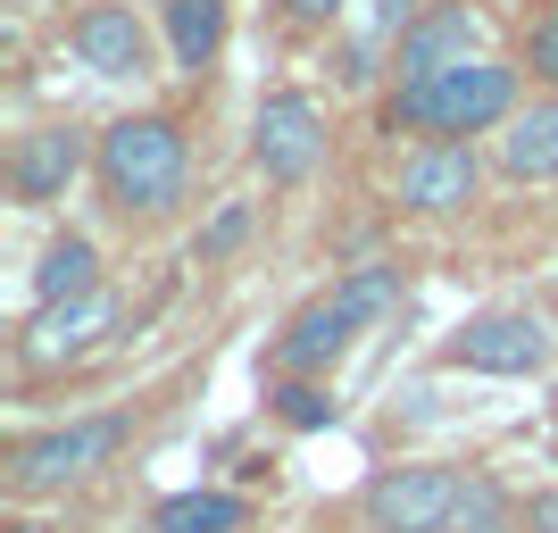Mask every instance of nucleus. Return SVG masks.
I'll use <instances>...</instances> for the list:
<instances>
[{"mask_svg": "<svg viewBox=\"0 0 558 533\" xmlns=\"http://www.w3.org/2000/svg\"><path fill=\"white\" fill-rule=\"evenodd\" d=\"M117 325V292L100 283V292H84V301H50L43 317L25 325V367H68V359H93L100 342H109Z\"/></svg>", "mask_w": 558, "mask_h": 533, "instance_id": "obj_8", "label": "nucleus"}, {"mask_svg": "<svg viewBox=\"0 0 558 533\" xmlns=\"http://www.w3.org/2000/svg\"><path fill=\"white\" fill-rule=\"evenodd\" d=\"M525 68H534V84L558 93V9H542V17L525 25Z\"/></svg>", "mask_w": 558, "mask_h": 533, "instance_id": "obj_19", "label": "nucleus"}, {"mask_svg": "<svg viewBox=\"0 0 558 533\" xmlns=\"http://www.w3.org/2000/svg\"><path fill=\"white\" fill-rule=\"evenodd\" d=\"M283 9H292V17H301V25H326L333 9H342V0H283Z\"/></svg>", "mask_w": 558, "mask_h": 533, "instance_id": "obj_22", "label": "nucleus"}, {"mask_svg": "<svg viewBox=\"0 0 558 533\" xmlns=\"http://www.w3.org/2000/svg\"><path fill=\"white\" fill-rule=\"evenodd\" d=\"M251 509H242V492H175L150 509V533H242Z\"/></svg>", "mask_w": 558, "mask_h": 533, "instance_id": "obj_15", "label": "nucleus"}, {"mask_svg": "<svg viewBox=\"0 0 558 533\" xmlns=\"http://www.w3.org/2000/svg\"><path fill=\"white\" fill-rule=\"evenodd\" d=\"M509 525H525V509H509V492L492 475H466L459 509H450V533H509Z\"/></svg>", "mask_w": 558, "mask_h": 533, "instance_id": "obj_17", "label": "nucleus"}, {"mask_svg": "<svg viewBox=\"0 0 558 533\" xmlns=\"http://www.w3.org/2000/svg\"><path fill=\"white\" fill-rule=\"evenodd\" d=\"M500 175L517 184H550L558 175V100H534L500 125Z\"/></svg>", "mask_w": 558, "mask_h": 533, "instance_id": "obj_13", "label": "nucleus"}, {"mask_svg": "<svg viewBox=\"0 0 558 533\" xmlns=\"http://www.w3.org/2000/svg\"><path fill=\"white\" fill-rule=\"evenodd\" d=\"M442 367H475V375H534L550 367V325L534 308H484L442 342Z\"/></svg>", "mask_w": 558, "mask_h": 533, "instance_id": "obj_6", "label": "nucleus"}, {"mask_svg": "<svg viewBox=\"0 0 558 533\" xmlns=\"http://www.w3.org/2000/svg\"><path fill=\"white\" fill-rule=\"evenodd\" d=\"M276 409H283V425H301V434H308V425H333V400L317 392V384H283Z\"/></svg>", "mask_w": 558, "mask_h": 533, "instance_id": "obj_20", "label": "nucleus"}, {"mask_svg": "<svg viewBox=\"0 0 558 533\" xmlns=\"http://www.w3.org/2000/svg\"><path fill=\"white\" fill-rule=\"evenodd\" d=\"M84 292H100V251L84 242V233H59L43 251V267H34V301H84Z\"/></svg>", "mask_w": 558, "mask_h": 533, "instance_id": "obj_14", "label": "nucleus"}, {"mask_svg": "<svg viewBox=\"0 0 558 533\" xmlns=\"http://www.w3.org/2000/svg\"><path fill=\"white\" fill-rule=\"evenodd\" d=\"M75 167H84V134L75 125H34V134L9 142V192H17L25 209L59 201L75 184Z\"/></svg>", "mask_w": 558, "mask_h": 533, "instance_id": "obj_10", "label": "nucleus"}, {"mask_svg": "<svg viewBox=\"0 0 558 533\" xmlns=\"http://www.w3.org/2000/svg\"><path fill=\"white\" fill-rule=\"evenodd\" d=\"M93 167H100L109 209H125V217H159L167 201L184 192V134H175L167 117H117V125H100Z\"/></svg>", "mask_w": 558, "mask_h": 533, "instance_id": "obj_3", "label": "nucleus"}, {"mask_svg": "<svg viewBox=\"0 0 558 533\" xmlns=\"http://www.w3.org/2000/svg\"><path fill=\"white\" fill-rule=\"evenodd\" d=\"M217 43H226V0H167V50H175V68H209Z\"/></svg>", "mask_w": 558, "mask_h": 533, "instance_id": "obj_16", "label": "nucleus"}, {"mask_svg": "<svg viewBox=\"0 0 558 533\" xmlns=\"http://www.w3.org/2000/svg\"><path fill=\"white\" fill-rule=\"evenodd\" d=\"M475 184H484V167H475V150L466 142H417L409 159H400V209H417V217H450L475 201Z\"/></svg>", "mask_w": 558, "mask_h": 533, "instance_id": "obj_9", "label": "nucleus"}, {"mask_svg": "<svg viewBox=\"0 0 558 533\" xmlns=\"http://www.w3.org/2000/svg\"><path fill=\"white\" fill-rule=\"evenodd\" d=\"M9 533H43V525H9Z\"/></svg>", "mask_w": 558, "mask_h": 533, "instance_id": "obj_23", "label": "nucleus"}, {"mask_svg": "<svg viewBox=\"0 0 558 533\" xmlns=\"http://www.w3.org/2000/svg\"><path fill=\"white\" fill-rule=\"evenodd\" d=\"M525 533H558V484L525 500Z\"/></svg>", "mask_w": 558, "mask_h": 533, "instance_id": "obj_21", "label": "nucleus"}, {"mask_svg": "<svg viewBox=\"0 0 558 533\" xmlns=\"http://www.w3.org/2000/svg\"><path fill=\"white\" fill-rule=\"evenodd\" d=\"M400 301V267H359V276H342L326 292V301H308L301 317L276 334V350H267V367L283 375V384H308V375H326L333 359H342L359 334H367L384 308Z\"/></svg>", "mask_w": 558, "mask_h": 533, "instance_id": "obj_2", "label": "nucleus"}, {"mask_svg": "<svg viewBox=\"0 0 558 533\" xmlns=\"http://www.w3.org/2000/svg\"><path fill=\"white\" fill-rule=\"evenodd\" d=\"M242 242H251V201H226L209 226L192 233V258H201V267H217V258H233Z\"/></svg>", "mask_w": 558, "mask_h": 533, "instance_id": "obj_18", "label": "nucleus"}, {"mask_svg": "<svg viewBox=\"0 0 558 533\" xmlns=\"http://www.w3.org/2000/svg\"><path fill=\"white\" fill-rule=\"evenodd\" d=\"M517 117V68L500 59H459V68L425 75V84H392L384 125L425 142H459V134H500Z\"/></svg>", "mask_w": 558, "mask_h": 533, "instance_id": "obj_1", "label": "nucleus"}, {"mask_svg": "<svg viewBox=\"0 0 558 533\" xmlns=\"http://www.w3.org/2000/svg\"><path fill=\"white\" fill-rule=\"evenodd\" d=\"M475 59V9H434V17L400 25V50H392V75L400 84H425V75Z\"/></svg>", "mask_w": 558, "mask_h": 533, "instance_id": "obj_11", "label": "nucleus"}, {"mask_svg": "<svg viewBox=\"0 0 558 533\" xmlns=\"http://www.w3.org/2000/svg\"><path fill=\"white\" fill-rule=\"evenodd\" d=\"M117 441H125V417H75V425H50V434H25L9 450V492L17 500H50V492L100 475L117 459Z\"/></svg>", "mask_w": 558, "mask_h": 533, "instance_id": "obj_4", "label": "nucleus"}, {"mask_svg": "<svg viewBox=\"0 0 558 533\" xmlns=\"http://www.w3.org/2000/svg\"><path fill=\"white\" fill-rule=\"evenodd\" d=\"M75 59L93 75H142L150 68V43H142L134 9H117V0H93L84 17H75Z\"/></svg>", "mask_w": 558, "mask_h": 533, "instance_id": "obj_12", "label": "nucleus"}, {"mask_svg": "<svg viewBox=\"0 0 558 533\" xmlns=\"http://www.w3.org/2000/svg\"><path fill=\"white\" fill-rule=\"evenodd\" d=\"M251 159L267 167V184H301V175H317V159H326V117H317V100H308V93H267V100H258Z\"/></svg>", "mask_w": 558, "mask_h": 533, "instance_id": "obj_7", "label": "nucleus"}, {"mask_svg": "<svg viewBox=\"0 0 558 533\" xmlns=\"http://www.w3.org/2000/svg\"><path fill=\"white\" fill-rule=\"evenodd\" d=\"M550 417H558V400H550Z\"/></svg>", "mask_w": 558, "mask_h": 533, "instance_id": "obj_24", "label": "nucleus"}, {"mask_svg": "<svg viewBox=\"0 0 558 533\" xmlns=\"http://www.w3.org/2000/svg\"><path fill=\"white\" fill-rule=\"evenodd\" d=\"M459 484V467H384L359 492V517H367V533H450Z\"/></svg>", "mask_w": 558, "mask_h": 533, "instance_id": "obj_5", "label": "nucleus"}]
</instances>
